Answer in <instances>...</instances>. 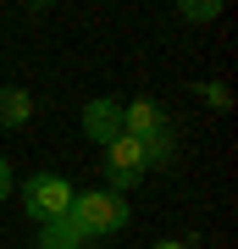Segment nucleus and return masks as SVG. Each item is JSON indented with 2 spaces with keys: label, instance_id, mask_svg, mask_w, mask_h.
Wrapping results in <instances>:
<instances>
[{
  "label": "nucleus",
  "instance_id": "obj_3",
  "mask_svg": "<svg viewBox=\"0 0 238 249\" xmlns=\"http://www.w3.org/2000/svg\"><path fill=\"white\" fill-rule=\"evenodd\" d=\"M106 178H111V194H128V188H139L150 178V160H144V144L139 139H111L106 144Z\"/></svg>",
  "mask_w": 238,
  "mask_h": 249
},
{
  "label": "nucleus",
  "instance_id": "obj_7",
  "mask_svg": "<svg viewBox=\"0 0 238 249\" xmlns=\"http://www.w3.org/2000/svg\"><path fill=\"white\" fill-rule=\"evenodd\" d=\"M183 17H188V22H211V17H221V0H205V6H183Z\"/></svg>",
  "mask_w": 238,
  "mask_h": 249
},
{
  "label": "nucleus",
  "instance_id": "obj_4",
  "mask_svg": "<svg viewBox=\"0 0 238 249\" xmlns=\"http://www.w3.org/2000/svg\"><path fill=\"white\" fill-rule=\"evenodd\" d=\"M83 133L106 150L111 139H122V106H116L111 94H100V100H89L83 106Z\"/></svg>",
  "mask_w": 238,
  "mask_h": 249
},
{
  "label": "nucleus",
  "instance_id": "obj_6",
  "mask_svg": "<svg viewBox=\"0 0 238 249\" xmlns=\"http://www.w3.org/2000/svg\"><path fill=\"white\" fill-rule=\"evenodd\" d=\"M83 244H89V238L67 222V216H61V222H44V227H39V249H83Z\"/></svg>",
  "mask_w": 238,
  "mask_h": 249
},
{
  "label": "nucleus",
  "instance_id": "obj_5",
  "mask_svg": "<svg viewBox=\"0 0 238 249\" xmlns=\"http://www.w3.org/2000/svg\"><path fill=\"white\" fill-rule=\"evenodd\" d=\"M28 116H34V94L6 83L0 89V127H28Z\"/></svg>",
  "mask_w": 238,
  "mask_h": 249
},
{
  "label": "nucleus",
  "instance_id": "obj_1",
  "mask_svg": "<svg viewBox=\"0 0 238 249\" xmlns=\"http://www.w3.org/2000/svg\"><path fill=\"white\" fill-rule=\"evenodd\" d=\"M67 222L78 227L89 244H94V238H111V232H122L133 216H128V199H122V194H111V188H83V194H72Z\"/></svg>",
  "mask_w": 238,
  "mask_h": 249
},
{
  "label": "nucleus",
  "instance_id": "obj_8",
  "mask_svg": "<svg viewBox=\"0 0 238 249\" xmlns=\"http://www.w3.org/2000/svg\"><path fill=\"white\" fill-rule=\"evenodd\" d=\"M11 188H17V178H11V160H0V199H6Z\"/></svg>",
  "mask_w": 238,
  "mask_h": 249
},
{
  "label": "nucleus",
  "instance_id": "obj_2",
  "mask_svg": "<svg viewBox=\"0 0 238 249\" xmlns=\"http://www.w3.org/2000/svg\"><path fill=\"white\" fill-rule=\"evenodd\" d=\"M22 205L28 216L44 227V222H61V216L72 211V183L61 178V172H34V178L22 183Z\"/></svg>",
  "mask_w": 238,
  "mask_h": 249
}]
</instances>
